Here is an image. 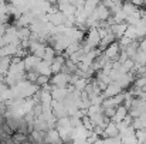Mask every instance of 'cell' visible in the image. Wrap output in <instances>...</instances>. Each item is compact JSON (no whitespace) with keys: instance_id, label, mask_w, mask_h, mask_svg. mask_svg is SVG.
Listing matches in <instances>:
<instances>
[{"instance_id":"6da1fadb","label":"cell","mask_w":146,"mask_h":144,"mask_svg":"<svg viewBox=\"0 0 146 144\" xmlns=\"http://www.w3.org/2000/svg\"><path fill=\"white\" fill-rule=\"evenodd\" d=\"M99 41H101V37L98 34V30L97 28H90L88 31V36H87V47H90L91 49H94L95 47L99 45Z\"/></svg>"},{"instance_id":"7a4b0ae2","label":"cell","mask_w":146,"mask_h":144,"mask_svg":"<svg viewBox=\"0 0 146 144\" xmlns=\"http://www.w3.org/2000/svg\"><path fill=\"white\" fill-rule=\"evenodd\" d=\"M123 89L118 85V82H111L108 86H106V89L101 93V96L104 97V99H106V97H112V96L118 95V93H121Z\"/></svg>"},{"instance_id":"3957f363","label":"cell","mask_w":146,"mask_h":144,"mask_svg":"<svg viewBox=\"0 0 146 144\" xmlns=\"http://www.w3.org/2000/svg\"><path fill=\"white\" fill-rule=\"evenodd\" d=\"M116 136H119V130H118V127H116V123H113V122L111 120V122L105 126L102 137L106 139V137H116Z\"/></svg>"},{"instance_id":"277c9868","label":"cell","mask_w":146,"mask_h":144,"mask_svg":"<svg viewBox=\"0 0 146 144\" xmlns=\"http://www.w3.org/2000/svg\"><path fill=\"white\" fill-rule=\"evenodd\" d=\"M119 51H121V48H119L118 41H113L112 44H109L108 47L104 49V54H105L109 59H112L113 57H118V55H119Z\"/></svg>"},{"instance_id":"5b68a950","label":"cell","mask_w":146,"mask_h":144,"mask_svg":"<svg viewBox=\"0 0 146 144\" xmlns=\"http://www.w3.org/2000/svg\"><path fill=\"white\" fill-rule=\"evenodd\" d=\"M126 27H128L126 23H115L113 26H111V33L116 37V40H119V38L125 34Z\"/></svg>"},{"instance_id":"8992f818","label":"cell","mask_w":146,"mask_h":144,"mask_svg":"<svg viewBox=\"0 0 146 144\" xmlns=\"http://www.w3.org/2000/svg\"><path fill=\"white\" fill-rule=\"evenodd\" d=\"M128 114V109L125 107V106H118L116 107V110H115V114H113V117L111 119L113 123H119V122H122L123 119H125V116Z\"/></svg>"},{"instance_id":"52a82bcc","label":"cell","mask_w":146,"mask_h":144,"mask_svg":"<svg viewBox=\"0 0 146 144\" xmlns=\"http://www.w3.org/2000/svg\"><path fill=\"white\" fill-rule=\"evenodd\" d=\"M138 10V7L135 6V4H132L129 0H126V1H123L122 3V11L126 14V16H131L132 13H135Z\"/></svg>"},{"instance_id":"ba28073f","label":"cell","mask_w":146,"mask_h":144,"mask_svg":"<svg viewBox=\"0 0 146 144\" xmlns=\"http://www.w3.org/2000/svg\"><path fill=\"white\" fill-rule=\"evenodd\" d=\"M123 36L135 41V40L138 38V36H136V28H135V26H128V27H126V30H125V34H123Z\"/></svg>"},{"instance_id":"9c48e42d","label":"cell","mask_w":146,"mask_h":144,"mask_svg":"<svg viewBox=\"0 0 146 144\" xmlns=\"http://www.w3.org/2000/svg\"><path fill=\"white\" fill-rule=\"evenodd\" d=\"M104 144H122V139L121 136H116V137H106V139H102Z\"/></svg>"},{"instance_id":"30bf717a","label":"cell","mask_w":146,"mask_h":144,"mask_svg":"<svg viewBox=\"0 0 146 144\" xmlns=\"http://www.w3.org/2000/svg\"><path fill=\"white\" fill-rule=\"evenodd\" d=\"M112 17H113L115 23H125V20H126V14H125L122 10H121V11H118L116 14H113Z\"/></svg>"},{"instance_id":"8fae6325","label":"cell","mask_w":146,"mask_h":144,"mask_svg":"<svg viewBox=\"0 0 146 144\" xmlns=\"http://www.w3.org/2000/svg\"><path fill=\"white\" fill-rule=\"evenodd\" d=\"M122 66H123L126 71H131V69H133V66H135V62H133V59L128 58L126 61H123V62H122Z\"/></svg>"},{"instance_id":"7c38bea8","label":"cell","mask_w":146,"mask_h":144,"mask_svg":"<svg viewBox=\"0 0 146 144\" xmlns=\"http://www.w3.org/2000/svg\"><path fill=\"white\" fill-rule=\"evenodd\" d=\"M132 4H135L138 9H141V7H143V6H146V0H129Z\"/></svg>"},{"instance_id":"4fadbf2b","label":"cell","mask_w":146,"mask_h":144,"mask_svg":"<svg viewBox=\"0 0 146 144\" xmlns=\"http://www.w3.org/2000/svg\"><path fill=\"white\" fill-rule=\"evenodd\" d=\"M139 51L146 52V38H142V40L139 41Z\"/></svg>"},{"instance_id":"5bb4252c","label":"cell","mask_w":146,"mask_h":144,"mask_svg":"<svg viewBox=\"0 0 146 144\" xmlns=\"http://www.w3.org/2000/svg\"><path fill=\"white\" fill-rule=\"evenodd\" d=\"M94 144H104V140H102V139H98V140Z\"/></svg>"},{"instance_id":"9a60e30c","label":"cell","mask_w":146,"mask_h":144,"mask_svg":"<svg viewBox=\"0 0 146 144\" xmlns=\"http://www.w3.org/2000/svg\"><path fill=\"white\" fill-rule=\"evenodd\" d=\"M101 1H102V0H101Z\"/></svg>"}]
</instances>
